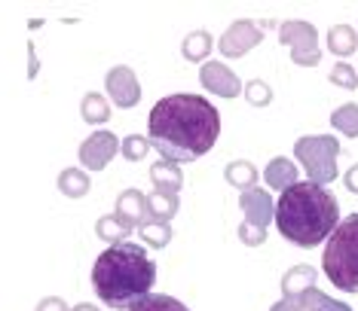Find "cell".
Listing matches in <instances>:
<instances>
[{
  "label": "cell",
  "instance_id": "obj_21",
  "mask_svg": "<svg viewBox=\"0 0 358 311\" xmlns=\"http://www.w3.org/2000/svg\"><path fill=\"white\" fill-rule=\"evenodd\" d=\"M89 186H92V180H89L83 168H64L59 174V192L68 195V199H83Z\"/></svg>",
  "mask_w": 358,
  "mask_h": 311
},
{
  "label": "cell",
  "instance_id": "obj_4",
  "mask_svg": "<svg viewBox=\"0 0 358 311\" xmlns=\"http://www.w3.org/2000/svg\"><path fill=\"white\" fill-rule=\"evenodd\" d=\"M324 278L343 293H358V214L340 220L322 253Z\"/></svg>",
  "mask_w": 358,
  "mask_h": 311
},
{
  "label": "cell",
  "instance_id": "obj_1",
  "mask_svg": "<svg viewBox=\"0 0 358 311\" xmlns=\"http://www.w3.org/2000/svg\"><path fill=\"white\" fill-rule=\"evenodd\" d=\"M221 135V113L202 95H166L148 116V137L159 159L193 162L202 159Z\"/></svg>",
  "mask_w": 358,
  "mask_h": 311
},
{
  "label": "cell",
  "instance_id": "obj_3",
  "mask_svg": "<svg viewBox=\"0 0 358 311\" xmlns=\"http://www.w3.org/2000/svg\"><path fill=\"white\" fill-rule=\"evenodd\" d=\"M275 226L294 248H319L340 226V208L328 186L297 180L275 199Z\"/></svg>",
  "mask_w": 358,
  "mask_h": 311
},
{
  "label": "cell",
  "instance_id": "obj_9",
  "mask_svg": "<svg viewBox=\"0 0 358 311\" xmlns=\"http://www.w3.org/2000/svg\"><path fill=\"white\" fill-rule=\"evenodd\" d=\"M104 86H108V95L110 101L117 104V107H135L138 101H141V83H138L135 70L126 68V64H117V68L108 70V77H104Z\"/></svg>",
  "mask_w": 358,
  "mask_h": 311
},
{
  "label": "cell",
  "instance_id": "obj_26",
  "mask_svg": "<svg viewBox=\"0 0 358 311\" xmlns=\"http://www.w3.org/2000/svg\"><path fill=\"white\" fill-rule=\"evenodd\" d=\"M132 311H190L181 299L169 296V293H150L144 302H138Z\"/></svg>",
  "mask_w": 358,
  "mask_h": 311
},
{
  "label": "cell",
  "instance_id": "obj_18",
  "mask_svg": "<svg viewBox=\"0 0 358 311\" xmlns=\"http://www.w3.org/2000/svg\"><path fill=\"white\" fill-rule=\"evenodd\" d=\"M80 116H83L89 126H104L110 119V101L99 92H86L83 101H80Z\"/></svg>",
  "mask_w": 358,
  "mask_h": 311
},
{
  "label": "cell",
  "instance_id": "obj_25",
  "mask_svg": "<svg viewBox=\"0 0 358 311\" xmlns=\"http://www.w3.org/2000/svg\"><path fill=\"white\" fill-rule=\"evenodd\" d=\"M331 126L346 137H358V104H343L331 113Z\"/></svg>",
  "mask_w": 358,
  "mask_h": 311
},
{
  "label": "cell",
  "instance_id": "obj_16",
  "mask_svg": "<svg viewBox=\"0 0 358 311\" xmlns=\"http://www.w3.org/2000/svg\"><path fill=\"white\" fill-rule=\"evenodd\" d=\"M211 49H215V37H211L206 28L190 31V34L181 40V55H184V61H193V64H196V61L206 64Z\"/></svg>",
  "mask_w": 358,
  "mask_h": 311
},
{
  "label": "cell",
  "instance_id": "obj_19",
  "mask_svg": "<svg viewBox=\"0 0 358 311\" xmlns=\"http://www.w3.org/2000/svg\"><path fill=\"white\" fill-rule=\"evenodd\" d=\"M181 208V199L178 195H162V192H150L148 195V220H157V223H172V217Z\"/></svg>",
  "mask_w": 358,
  "mask_h": 311
},
{
  "label": "cell",
  "instance_id": "obj_8",
  "mask_svg": "<svg viewBox=\"0 0 358 311\" xmlns=\"http://www.w3.org/2000/svg\"><path fill=\"white\" fill-rule=\"evenodd\" d=\"M123 150V141H120L113 132H92L80 144V162H83L86 171H104L110 165V159Z\"/></svg>",
  "mask_w": 358,
  "mask_h": 311
},
{
  "label": "cell",
  "instance_id": "obj_17",
  "mask_svg": "<svg viewBox=\"0 0 358 311\" xmlns=\"http://www.w3.org/2000/svg\"><path fill=\"white\" fill-rule=\"evenodd\" d=\"M224 177H227V183L236 186L239 192H245V190H255L257 186V168L251 165L248 159H233L230 165L224 168Z\"/></svg>",
  "mask_w": 358,
  "mask_h": 311
},
{
  "label": "cell",
  "instance_id": "obj_10",
  "mask_svg": "<svg viewBox=\"0 0 358 311\" xmlns=\"http://www.w3.org/2000/svg\"><path fill=\"white\" fill-rule=\"evenodd\" d=\"M199 83L206 92L217 95V98H239L242 95V79L236 77V73L227 68L224 61H206L199 70Z\"/></svg>",
  "mask_w": 358,
  "mask_h": 311
},
{
  "label": "cell",
  "instance_id": "obj_29",
  "mask_svg": "<svg viewBox=\"0 0 358 311\" xmlns=\"http://www.w3.org/2000/svg\"><path fill=\"white\" fill-rule=\"evenodd\" d=\"M331 83L346 89V92H352V89H358V77H355V70L349 68L346 61H337L334 64V70H331Z\"/></svg>",
  "mask_w": 358,
  "mask_h": 311
},
{
  "label": "cell",
  "instance_id": "obj_32",
  "mask_svg": "<svg viewBox=\"0 0 358 311\" xmlns=\"http://www.w3.org/2000/svg\"><path fill=\"white\" fill-rule=\"evenodd\" d=\"M343 183H346V190H349V192L358 195V165H352V168L346 171V174H343Z\"/></svg>",
  "mask_w": 358,
  "mask_h": 311
},
{
  "label": "cell",
  "instance_id": "obj_28",
  "mask_svg": "<svg viewBox=\"0 0 358 311\" xmlns=\"http://www.w3.org/2000/svg\"><path fill=\"white\" fill-rule=\"evenodd\" d=\"M150 150H153L150 137H144V135H126V137H123V150H120V156H123V159H129V162H141Z\"/></svg>",
  "mask_w": 358,
  "mask_h": 311
},
{
  "label": "cell",
  "instance_id": "obj_6",
  "mask_svg": "<svg viewBox=\"0 0 358 311\" xmlns=\"http://www.w3.org/2000/svg\"><path fill=\"white\" fill-rule=\"evenodd\" d=\"M279 40L282 46L291 49V61L297 68H315L322 61V49H319V34L315 28L303 19H291V22H282L279 24Z\"/></svg>",
  "mask_w": 358,
  "mask_h": 311
},
{
  "label": "cell",
  "instance_id": "obj_23",
  "mask_svg": "<svg viewBox=\"0 0 358 311\" xmlns=\"http://www.w3.org/2000/svg\"><path fill=\"white\" fill-rule=\"evenodd\" d=\"M138 235L144 238L148 248H169V241H172V226L169 223H157V220H144L141 226H138Z\"/></svg>",
  "mask_w": 358,
  "mask_h": 311
},
{
  "label": "cell",
  "instance_id": "obj_24",
  "mask_svg": "<svg viewBox=\"0 0 358 311\" xmlns=\"http://www.w3.org/2000/svg\"><path fill=\"white\" fill-rule=\"evenodd\" d=\"M95 235H99L104 244H110L113 248V244H123L129 238V229L120 223L117 214H108V217H101L99 223H95Z\"/></svg>",
  "mask_w": 358,
  "mask_h": 311
},
{
  "label": "cell",
  "instance_id": "obj_30",
  "mask_svg": "<svg viewBox=\"0 0 358 311\" xmlns=\"http://www.w3.org/2000/svg\"><path fill=\"white\" fill-rule=\"evenodd\" d=\"M239 241L245 244V248H260V244L266 241V229H260L255 223H242L239 226Z\"/></svg>",
  "mask_w": 358,
  "mask_h": 311
},
{
  "label": "cell",
  "instance_id": "obj_14",
  "mask_svg": "<svg viewBox=\"0 0 358 311\" xmlns=\"http://www.w3.org/2000/svg\"><path fill=\"white\" fill-rule=\"evenodd\" d=\"M297 165L288 159V156H275V159L266 162V171H264V177H266V186L275 192H285V190H291V186L297 183Z\"/></svg>",
  "mask_w": 358,
  "mask_h": 311
},
{
  "label": "cell",
  "instance_id": "obj_7",
  "mask_svg": "<svg viewBox=\"0 0 358 311\" xmlns=\"http://www.w3.org/2000/svg\"><path fill=\"white\" fill-rule=\"evenodd\" d=\"M260 40H264V28H260L257 22L236 19L221 34V40H217V52H221L224 59H242V55H248Z\"/></svg>",
  "mask_w": 358,
  "mask_h": 311
},
{
  "label": "cell",
  "instance_id": "obj_33",
  "mask_svg": "<svg viewBox=\"0 0 358 311\" xmlns=\"http://www.w3.org/2000/svg\"><path fill=\"white\" fill-rule=\"evenodd\" d=\"M270 311H303V308H300V302H294V299H279Z\"/></svg>",
  "mask_w": 358,
  "mask_h": 311
},
{
  "label": "cell",
  "instance_id": "obj_34",
  "mask_svg": "<svg viewBox=\"0 0 358 311\" xmlns=\"http://www.w3.org/2000/svg\"><path fill=\"white\" fill-rule=\"evenodd\" d=\"M37 68H40L37 52H34V46H28V79H34V77H37Z\"/></svg>",
  "mask_w": 358,
  "mask_h": 311
},
{
  "label": "cell",
  "instance_id": "obj_35",
  "mask_svg": "<svg viewBox=\"0 0 358 311\" xmlns=\"http://www.w3.org/2000/svg\"><path fill=\"white\" fill-rule=\"evenodd\" d=\"M71 311H101V308H95V305H92V302H80V305H74V308H71Z\"/></svg>",
  "mask_w": 358,
  "mask_h": 311
},
{
  "label": "cell",
  "instance_id": "obj_5",
  "mask_svg": "<svg viewBox=\"0 0 358 311\" xmlns=\"http://www.w3.org/2000/svg\"><path fill=\"white\" fill-rule=\"evenodd\" d=\"M294 156L309 174V180L319 186H328L337 180V159H340V141L334 135H303L294 144Z\"/></svg>",
  "mask_w": 358,
  "mask_h": 311
},
{
  "label": "cell",
  "instance_id": "obj_31",
  "mask_svg": "<svg viewBox=\"0 0 358 311\" xmlns=\"http://www.w3.org/2000/svg\"><path fill=\"white\" fill-rule=\"evenodd\" d=\"M34 311H71V308H68V302H64L62 296H46V299L37 302Z\"/></svg>",
  "mask_w": 358,
  "mask_h": 311
},
{
  "label": "cell",
  "instance_id": "obj_15",
  "mask_svg": "<svg viewBox=\"0 0 358 311\" xmlns=\"http://www.w3.org/2000/svg\"><path fill=\"white\" fill-rule=\"evenodd\" d=\"M279 287H282V296H285V299H297V296H303L309 287H315V266H306V263L291 266L288 272L282 275Z\"/></svg>",
  "mask_w": 358,
  "mask_h": 311
},
{
  "label": "cell",
  "instance_id": "obj_20",
  "mask_svg": "<svg viewBox=\"0 0 358 311\" xmlns=\"http://www.w3.org/2000/svg\"><path fill=\"white\" fill-rule=\"evenodd\" d=\"M328 49L337 59H346V55H352L358 49V34L355 28H349V24H334L328 31Z\"/></svg>",
  "mask_w": 358,
  "mask_h": 311
},
{
  "label": "cell",
  "instance_id": "obj_22",
  "mask_svg": "<svg viewBox=\"0 0 358 311\" xmlns=\"http://www.w3.org/2000/svg\"><path fill=\"white\" fill-rule=\"evenodd\" d=\"M294 302H300V308L303 311H352L346 302L328 296V293H322L319 287H309L303 296H297Z\"/></svg>",
  "mask_w": 358,
  "mask_h": 311
},
{
  "label": "cell",
  "instance_id": "obj_2",
  "mask_svg": "<svg viewBox=\"0 0 358 311\" xmlns=\"http://www.w3.org/2000/svg\"><path fill=\"white\" fill-rule=\"evenodd\" d=\"M157 284V263L135 241L104 248L92 266V287L108 308L132 311L138 302L150 296Z\"/></svg>",
  "mask_w": 358,
  "mask_h": 311
},
{
  "label": "cell",
  "instance_id": "obj_27",
  "mask_svg": "<svg viewBox=\"0 0 358 311\" xmlns=\"http://www.w3.org/2000/svg\"><path fill=\"white\" fill-rule=\"evenodd\" d=\"M242 95H245V101L251 107H270L273 104V89L266 86V79H248Z\"/></svg>",
  "mask_w": 358,
  "mask_h": 311
},
{
  "label": "cell",
  "instance_id": "obj_13",
  "mask_svg": "<svg viewBox=\"0 0 358 311\" xmlns=\"http://www.w3.org/2000/svg\"><path fill=\"white\" fill-rule=\"evenodd\" d=\"M150 183H153V192L178 195L181 186H184L181 165H178V162H169V159H157L150 165Z\"/></svg>",
  "mask_w": 358,
  "mask_h": 311
},
{
  "label": "cell",
  "instance_id": "obj_11",
  "mask_svg": "<svg viewBox=\"0 0 358 311\" xmlns=\"http://www.w3.org/2000/svg\"><path fill=\"white\" fill-rule=\"evenodd\" d=\"M239 208L245 223H255L260 229H266L275 220V199L264 186H255V190H245L239 195Z\"/></svg>",
  "mask_w": 358,
  "mask_h": 311
},
{
  "label": "cell",
  "instance_id": "obj_12",
  "mask_svg": "<svg viewBox=\"0 0 358 311\" xmlns=\"http://www.w3.org/2000/svg\"><path fill=\"white\" fill-rule=\"evenodd\" d=\"M113 214L132 232V229H138L148 220V195L141 190H123L117 195V211H113Z\"/></svg>",
  "mask_w": 358,
  "mask_h": 311
}]
</instances>
